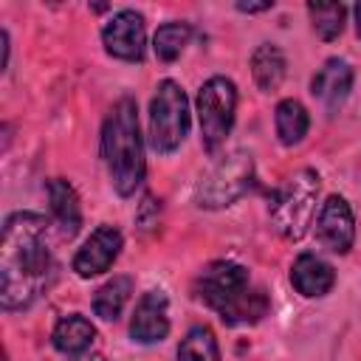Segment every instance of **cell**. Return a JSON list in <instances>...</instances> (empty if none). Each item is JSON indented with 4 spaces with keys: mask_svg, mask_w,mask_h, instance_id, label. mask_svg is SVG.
<instances>
[{
    "mask_svg": "<svg viewBox=\"0 0 361 361\" xmlns=\"http://www.w3.org/2000/svg\"><path fill=\"white\" fill-rule=\"evenodd\" d=\"M54 268L48 220L39 212H11L0 234V307L6 313L31 307Z\"/></svg>",
    "mask_w": 361,
    "mask_h": 361,
    "instance_id": "cell-1",
    "label": "cell"
},
{
    "mask_svg": "<svg viewBox=\"0 0 361 361\" xmlns=\"http://www.w3.org/2000/svg\"><path fill=\"white\" fill-rule=\"evenodd\" d=\"M99 152H102V161H104V169H107V178L116 195L121 197L135 195L147 175V158H144L138 104L133 96H121L107 110L102 121Z\"/></svg>",
    "mask_w": 361,
    "mask_h": 361,
    "instance_id": "cell-2",
    "label": "cell"
},
{
    "mask_svg": "<svg viewBox=\"0 0 361 361\" xmlns=\"http://www.w3.org/2000/svg\"><path fill=\"white\" fill-rule=\"evenodd\" d=\"M192 290L228 327L257 324L271 310L268 293L262 288H254L251 276H248V268L234 262V259H214V262H209L195 276Z\"/></svg>",
    "mask_w": 361,
    "mask_h": 361,
    "instance_id": "cell-3",
    "label": "cell"
},
{
    "mask_svg": "<svg viewBox=\"0 0 361 361\" xmlns=\"http://www.w3.org/2000/svg\"><path fill=\"white\" fill-rule=\"evenodd\" d=\"M319 189H322V178L310 166L290 172L276 186V192L268 200V217H271V226L279 237L296 243L307 234V228L316 220Z\"/></svg>",
    "mask_w": 361,
    "mask_h": 361,
    "instance_id": "cell-4",
    "label": "cell"
},
{
    "mask_svg": "<svg viewBox=\"0 0 361 361\" xmlns=\"http://www.w3.org/2000/svg\"><path fill=\"white\" fill-rule=\"evenodd\" d=\"M192 127L189 96L175 79H161L147 113V141L158 155H172L180 149Z\"/></svg>",
    "mask_w": 361,
    "mask_h": 361,
    "instance_id": "cell-5",
    "label": "cell"
},
{
    "mask_svg": "<svg viewBox=\"0 0 361 361\" xmlns=\"http://www.w3.org/2000/svg\"><path fill=\"white\" fill-rule=\"evenodd\" d=\"M254 183V155L248 149H231L217 158L195 183V206L206 212H220L234 206Z\"/></svg>",
    "mask_w": 361,
    "mask_h": 361,
    "instance_id": "cell-6",
    "label": "cell"
},
{
    "mask_svg": "<svg viewBox=\"0 0 361 361\" xmlns=\"http://www.w3.org/2000/svg\"><path fill=\"white\" fill-rule=\"evenodd\" d=\"M195 113L200 127V144L206 152H217L228 138L237 118V85L228 76H209L195 96Z\"/></svg>",
    "mask_w": 361,
    "mask_h": 361,
    "instance_id": "cell-7",
    "label": "cell"
},
{
    "mask_svg": "<svg viewBox=\"0 0 361 361\" xmlns=\"http://www.w3.org/2000/svg\"><path fill=\"white\" fill-rule=\"evenodd\" d=\"M102 45L113 59L141 62L147 54V25L144 14L135 8L113 11L102 25Z\"/></svg>",
    "mask_w": 361,
    "mask_h": 361,
    "instance_id": "cell-8",
    "label": "cell"
},
{
    "mask_svg": "<svg viewBox=\"0 0 361 361\" xmlns=\"http://www.w3.org/2000/svg\"><path fill=\"white\" fill-rule=\"evenodd\" d=\"M316 240L330 254H350L355 245V214L344 195H327L316 212Z\"/></svg>",
    "mask_w": 361,
    "mask_h": 361,
    "instance_id": "cell-9",
    "label": "cell"
},
{
    "mask_svg": "<svg viewBox=\"0 0 361 361\" xmlns=\"http://www.w3.org/2000/svg\"><path fill=\"white\" fill-rule=\"evenodd\" d=\"M121 248H124L121 231H118L116 226H110V223H102V226H96V228L85 237V243L76 248L71 268H73V274H76L79 279H93V276L107 274V271L113 268V262L118 259Z\"/></svg>",
    "mask_w": 361,
    "mask_h": 361,
    "instance_id": "cell-10",
    "label": "cell"
},
{
    "mask_svg": "<svg viewBox=\"0 0 361 361\" xmlns=\"http://www.w3.org/2000/svg\"><path fill=\"white\" fill-rule=\"evenodd\" d=\"M169 336V299L164 290L152 288L141 293L130 319V338L135 344H158Z\"/></svg>",
    "mask_w": 361,
    "mask_h": 361,
    "instance_id": "cell-11",
    "label": "cell"
},
{
    "mask_svg": "<svg viewBox=\"0 0 361 361\" xmlns=\"http://www.w3.org/2000/svg\"><path fill=\"white\" fill-rule=\"evenodd\" d=\"M355 82V71L344 56H327L322 62V68H316V73L310 76V93L333 113L338 110Z\"/></svg>",
    "mask_w": 361,
    "mask_h": 361,
    "instance_id": "cell-12",
    "label": "cell"
},
{
    "mask_svg": "<svg viewBox=\"0 0 361 361\" xmlns=\"http://www.w3.org/2000/svg\"><path fill=\"white\" fill-rule=\"evenodd\" d=\"M290 285H293V290L299 293V296H305V299H322V296H327L330 290H333V285H336V271H333V265L324 259V257H319V254H313V251H302L293 262H290Z\"/></svg>",
    "mask_w": 361,
    "mask_h": 361,
    "instance_id": "cell-13",
    "label": "cell"
},
{
    "mask_svg": "<svg viewBox=\"0 0 361 361\" xmlns=\"http://www.w3.org/2000/svg\"><path fill=\"white\" fill-rule=\"evenodd\" d=\"M45 197H48V209L54 223L59 226L62 237H76L82 228V200L79 192L71 180L65 178H51L45 180Z\"/></svg>",
    "mask_w": 361,
    "mask_h": 361,
    "instance_id": "cell-14",
    "label": "cell"
},
{
    "mask_svg": "<svg viewBox=\"0 0 361 361\" xmlns=\"http://www.w3.org/2000/svg\"><path fill=\"white\" fill-rule=\"evenodd\" d=\"M93 341H96V327H93V322H90L87 316H82V313H68V316H62V319L54 324V330H51V347H54L56 353L68 355V358H76V355L90 353Z\"/></svg>",
    "mask_w": 361,
    "mask_h": 361,
    "instance_id": "cell-15",
    "label": "cell"
},
{
    "mask_svg": "<svg viewBox=\"0 0 361 361\" xmlns=\"http://www.w3.org/2000/svg\"><path fill=\"white\" fill-rule=\"evenodd\" d=\"M285 73H288V59H285V54H282L279 45H274V42H259V45L251 51V76H254V85H257L262 93L279 90Z\"/></svg>",
    "mask_w": 361,
    "mask_h": 361,
    "instance_id": "cell-16",
    "label": "cell"
},
{
    "mask_svg": "<svg viewBox=\"0 0 361 361\" xmlns=\"http://www.w3.org/2000/svg\"><path fill=\"white\" fill-rule=\"evenodd\" d=\"M274 130L282 147H296L310 130V113L299 99H279L274 107Z\"/></svg>",
    "mask_w": 361,
    "mask_h": 361,
    "instance_id": "cell-17",
    "label": "cell"
},
{
    "mask_svg": "<svg viewBox=\"0 0 361 361\" xmlns=\"http://www.w3.org/2000/svg\"><path fill=\"white\" fill-rule=\"evenodd\" d=\"M130 293H133V276L127 274H116L110 276L96 293H93V313L102 319V322H116L124 310V305L130 302Z\"/></svg>",
    "mask_w": 361,
    "mask_h": 361,
    "instance_id": "cell-18",
    "label": "cell"
},
{
    "mask_svg": "<svg viewBox=\"0 0 361 361\" xmlns=\"http://www.w3.org/2000/svg\"><path fill=\"white\" fill-rule=\"evenodd\" d=\"M178 361H220V344L209 324H195L178 344Z\"/></svg>",
    "mask_w": 361,
    "mask_h": 361,
    "instance_id": "cell-19",
    "label": "cell"
},
{
    "mask_svg": "<svg viewBox=\"0 0 361 361\" xmlns=\"http://www.w3.org/2000/svg\"><path fill=\"white\" fill-rule=\"evenodd\" d=\"M310 28L322 42H333L341 37L347 23V6L344 3H307Z\"/></svg>",
    "mask_w": 361,
    "mask_h": 361,
    "instance_id": "cell-20",
    "label": "cell"
},
{
    "mask_svg": "<svg viewBox=\"0 0 361 361\" xmlns=\"http://www.w3.org/2000/svg\"><path fill=\"white\" fill-rule=\"evenodd\" d=\"M189 39H192V25L183 20H169L164 25H158V31L152 37V51L161 62H175L186 51Z\"/></svg>",
    "mask_w": 361,
    "mask_h": 361,
    "instance_id": "cell-21",
    "label": "cell"
},
{
    "mask_svg": "<svg viewBox=\"0 0 361 361\" xmlns=\"http://www.w3.org/2000/svg\"><path fill=\"white\" fill-rule=\"evenodd\" d=\"M234 8H237V11H243V14H259V11L274 8V3H271V0H265V3H237Z\"/></svg>",
    "mask_w": 361,
    "mask_h": 361,
    "instance_id": "cell-22",
    "label": "cell"
},
{
    "mask_svg": "<svg viewBox=\"0 0 361 361\" xmlns=\"http://www.w3.org/2000/svg\"><path fill=\"white\" fill-rule=\"evenodd\" d=\"M0 39H3V65H0V71H6L8 68V56H11V39H8L6 28H0Z\"/></svg>",
    "mask_w": 361,
    "mask_h": 361,
    "instance_id": "cell-23",
    "label": "cell"
},
{
    "mask_svg": "<svg viewBox=\"0 0 361 361\" xmlns=\"http://www.w3.org/2000/svg\"><path fill=\"white\" fill-rule=\"evenodd\" d=\"M353 23H355V34H358V39H361V3L353 6Z\"/></svg>",
    "mask_w": 361,
    "mask_h": 361,
    "instance_id": "cell-24",
    "label": "cell"
},
{
    "mask_svg": "<svg viewBox=\"0 0 361 361\" xmlns=\"http://www.w3.org/2000/svg\"><path fill=\"white\" fill-rule=\"evenodd\" d=\"M68 361H104L99 353H85V355H76V358H68Z\"/></svg>",
    "mask_w": 361,
    "mask_h": 361,
    "instance_id": "cell-25",
    "label": "cell"
}]
</instances>
